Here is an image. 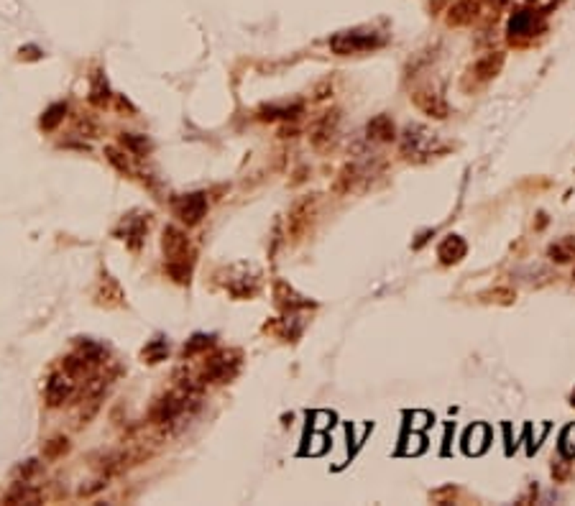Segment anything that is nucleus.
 <instances>
[{"mask_svg": "<svg viewBox=\"0 0 575 506\" xmlns=\"http://www.w3.org/2000/svg\"><path fill=\"white\" fill-rule=\"evenodd\" d=\"M573 406H575V391H573Z\"/></svg>", "mask_w": 575, "mask_h": 506, "instance_id": "nucleus-29", "label": "nucleus"}, {"mask_svg": "<svg viewBox=\"0 0 575 506\" xmlns=\"http://www.w3.org/2000/svg\"><path fill=\"white\" fill-rule=\"evenodd\" d=\"M238 366H241V353L236 350H223L212 355L200 373V384H225L238 373Z\"/></svg>", "mask_w": 575, "mask_h": 506, "instance_id": "nucleus-4", "label": "nucleus"}, {"mask_svg": "<svg viewBox=\"0 0 575 506\" xmlns=\"http://www.w3.org/2000/svg\"><path fill=\"white\" fill-rule=\"evenodd\" d=\"M366 135H368V141H379V144L394 141V138H397L394 120H391L389 115H376V118L368 120V126H366Z\"/></svg>", "mask_w": 575, "mask_h": 506, "instance_id": "nucleus-12", "label": "nucleus"}, {"mask_svg": "<svg viewBox=\"0 0 575 506\" xmlns=\"http://www.w3.org/2000/svg\"><path fill=\"white\" fill-rule=\"evenodd\" d=\"M120 146L133 153V156H146L149 149H151V141L138 133H120Z\"/></svg>", "mask_w": 575, "mask_h": 506, "instance_id": "nucleus-19", "label": "nucleus"}, {"mask_svg": "<svg viewBox=\"0 0 575 506\" xmlns=\"http://www.w3.org/2000/svg\"><path fill=\"white\" fill-rule=\"evenodd\" d=\"M72 397H75V379H72L67 371L54 373V376L46 381V404L49 406H62Z\"/></svg>", "mask_w": 575, "mask_h": 506, "instance_id": "nucleus-8", "label": "nucleus"}, {"mask_svg": "<svg viewBox=\"0 0 575 506\" xmlns=\"http://www.w3.org/2000/svg\"><path fill=\"white\" fill-rule=\"evenodd\" d=\"M64 115H67V102H54V105H51V108L44 113L41 128H44V131H54V128H57L62 120H64Z\"/></svg>", "mask_w": 575, "mask_h": 506, "instance_id": "nucleus-21", "label": "nucleus"}, {"mask_svg": "<svg viewBox=\"0 0 575 506\" xmlns=\"http://www.w3.org/2000/svg\"><path fill=\"white\" fill-rule=\"evenodd\" d=\"M547 259L555 263H570L575 261V236H565L555 241V243L547 248Z\"/></svg>", "mask_w": 575, "mask_h": 506, "instance_id": "nucleus-16", "label": "nucleus"}, {"mask_svg": "<svg viewBox=\"0 0 575 506\" xmlns=\"http://www.w3.org/2000/svg\"><path fill=\"white\" fill-rule=\"evenodd\" d=\"M6 501H8V504H39V501H41V491L36 489L34 483H28V478H23V481H18L16 486L8 491Z\"/></svg>", "mask_w": 575, "mask_h": 506, "instance_id": "nucleus-15", "label": "nucleus"}, {"mask_svg": "<svg viewBox=\"0 0 575 506\" xmlns=\"http://www.w3.org/2000/svg\"><path fill=\"white\" fill-rule=\"evenodd\" d=\"M465 253H468V245H465L463 238L448 236L440 243V248H437V259H440L445 266H453V263H458L460 259H465Z\"/></svg>", "mask_w": 575, "mask_h": 506, "instance_id": "nucleus-13", "label": "nucleus"}, {"mask_svg": "<svg viewBox=\"0 0 575 506\" xmlns=\"http://www.w3.org/2000/svg\"><path fill=\"white\" fill-rule=\"evenodd\" d=\"M563 442H565L563 450H565L567 456H575V424L573 427H567V432L563 435Z\"/></svg>", "mask_w": 575, "mask_h": 506, "instance_id": "nucleus-28", "label": "nucleus"}, {"mask_svg": "<svg viewBox=\"0 0 575 506\" xmlns=\"http://www.w3.org/2000/svg\"><path fill=\"white\" fill-rule=\"evenodd\" d=\"M302 113V105H294V108H263L261 118L263 120H274V118H296Z\"/></svg>", "mask_w": 575, "mask_h": 506, "instance_id": "nucleus-25", "label": "nucleus"}, {"mask_svg": "<svg viewBox=\"0 0 575 506\" xmlns=\"http://www.w3.org/2000/svg\"><path fill=\"white\" fill-rule=\"evenodd\" d=\"M442 151H445V144L437 133L427 131L424 126H406L402 135V156H406L409 161H424Z\"/></svg>", "mask_w": 575, "mask_h": 506, "instance_id": "nucleus-2", "label": "nucleus"}, {"mask_svg": "<svg viewBox=\"0 0 575 506\" xmlns=\"http://www.w3.org/2000/svg\"><path fill=\"white\" fill-rule=\"evenodd\" d=\"M312 215H314V197H305V200H299V203L294 205L292 215H289V233H292L294 238L302 236V233L307 230V225H310Z\"/></svg>", "mask_w": 575, "mask_h": 506, "instance_id": "nucleus-10", "label": "nucleus"}, {"mask_svg": "<svg viewBox=\"0 0 575 506\" xmlns=\"http://www.w3.org/2000/svg\"><path fill=\"white\" fill-rule=\"evenodd\" d=\"M167 353H169V343H167V340H161V337H156V340H151V343L146 346L144 358L149 363H159V361L167 358Z\"/></svg>", "mask_w": 575, "mask_h": 506, "instance_id": "nucleus-23", "label": "nucleus"}, {"mask_svg": "<svg viewBox=\"0 0 575 506\" xmlns=\"http://www.w3.org/2000/svg\"><path fill=\"white\" fill-rule=\"evenodd\" d=\"M412 100H415V105L420 110H422L424 115H430V118H448V102H445V97H442L437 90H432V87H420V90H415V95H412Z\"/></svg>", "mask_w": 575, "mask_h": 506, "instance_id": "nucleus-7", "label": "nucleus"}, {"mask_svg": "<svg viewBox=\"0 0 575 506\" xmlns=\"http://www.w3.org/2000/svg\"><path fill=\"white\" fill-rule=\"evenodd\" d=\"M69 450V440L67 438H54L46 442V447H44V456L46 458H59L64 456Z\"/></svg>", "mask_w": 575, "mask_h": 506, "instance_id": "nucleus-26", "label": "nucleus"}, {"mask_svg": "<svg viewBox=\"0 0 575 506\" xmlns=\"http://www.w3.org/2000/svg\"><path fill=\"white\" fill-rule=\"evenodd\" d=\"M478 16V3L475 0H458L448 10V26H468Z\"/></svg>", "mask_w": 575, "mask_h": 506, "instance_id": "nucleus-14", "label": "nucleus"}, {"mask_svg": "<svg viewBox=\"0 0 575 506\" xmlns=\"http://www.w3.org/2000/svg\"><path fill=\"white\" fill-rule=\"evenodd\" d=\"M274 297H276V302L281 304V307H287V310H294V307H307V299L305 297H296L294 289L287 287L284 281H276V289H274Z\"/></svg>", "mask_w": 575, "mask_h": 506, "instance_id": "nucleus-18", "label": "nucleus"}, {"mask_svg": "<svg viewBox=\"0 0 575 506\" xmlns=\"http://www.w3.org/2000/svg\"><path fill=\"white\" fill-rule=\"evenodd\" d=\"M174 212H177V218L185 225H197L205 218V212H207V194L192 192L179 197L177 203H174Z\"/></svg>", "mask_w": 575, "mask_h": 506, "instance_id": "nucleus-6", "label": "nucleus"}, {"mask_svg": "<svg viewBox=\"0 0 575 506\" xmlns=\"http://www.w3.org/2000/svg\"><path fill=\"white\" fill-rule=\"evenodd\" d=\"M501 67H504V54H501V51H489V54H483L481 59H475L473 67L468 69L465 87H471V82H473V87H481V84L491 82V79L501 72Z\"/></svg>", "mask_w": 575, "mask_h": 506, "instance_id": "nucleus-5", "label": "nucleus"}, {"mask_svg": "<svg viewBox=\"0 0 575 506\" xmlns=\"http://www.w3.org/2000/svg\"><path fill=\"white\" fill-rule=\"evenodd\" d=\"M105 156H108V161H111V164L118 169V171H123V174H126V171H128V161L120 159L123 153H118L115 149H113V146H108V149H105Z\"/></svg>", "mask_w": 575, "mask_h": 506, "instance_id": "nucleus-27", "label": "nucleus"}, {"mask_svg": "<svg viewBox=\"0 0 575 506\" xmlns=\"http://www.w3.org/2000/svg\"><path fill=\"white\" fill-rule=\"evenodd\" d=\"M573 279H575V269H573Z\"/></svg>", "mask_w": 575, "mask_h": 506, "instance_id": "nucleus-30", "label": "nucleus"}, {"mask_svg": "<svg viewBox=\"0 0 575 506\" xmlns=\"http://www.w3.org/2000/svg\"><path fill=\"white\" fill-rule=\"evenodd\" d=\"M111 100V87L105 82V75L102 72H95L93 75V84H90V102L95 108H105Z\"/></svg>", "mask_w": 575, "mask_h": 506, "instance_id": "nucleus-17", "label": "nucleus"}, {"mask_svg": "<svg viewBox=\"0 0 575 506\" xmlns=\"http://www.w3.org/2000/svg\"><path fill=\"white\" fill-rule=\"evenodd\" d=\"M361 179V169L355 167V164H346V167L340 169L338 174V182H335V192H350L355 187V182Z\"/></svg>", "mask_w": 575, "mask_h": 506, "instance_id": "nucleus-20", "label": "nucleus"}, {"mask_svg": "<svg viewBox=\"0 0 575 506\" xmlns=\"http://www.w3.org/2000/svg\"><path fill=\"white\" fill-rule=\"evenodd\" d=\"M146 230H149V215L146 218H135V215H128L123 223H120V236H126L123 241H126L133 251H138L141 248V241H144Z\"/></svg>", "mask_w": 575, "mask_h": 506, "instance_id": "nucleus-11", "label": "nucleus"}, {"mask_svg": "<svg viewBox=\"0 0 575 506\" xmlns=\"http://www.w3.org/2000/svg\"><path fill=\"white\" fill-rule=\"evenodd\" d=\"M381 44H384V39L376 31H340L330 39V49L340 57H350V54L376 49Z\"/></svg>", "mask_w": 575, "mask_h": 506, "instance_id": "nucleus-3", "label": "nucleus"}, {"mask_svg": "<svg viewBox=\"0 0 575 506\" xmlns=\"http://www.w3.org/2000/svg\"><path fill=\"white\" fill-rule=\"evenodd\" d=\"M215 343V335H195L192 340H187L185 346V358H192V355L202 353V350H207V348Z\"/></svg>", "mask_w": 575, "mask_h": 506, "instance_id": "nucleus-24", "label": "nucleus"}, {"mask_svg": "<svg viewBox=\"0 0 575 506\" xmlns=\"http://www.w3.org/2000/svg\"><path fill=\"white\" fill-rule=\"evenodd\" d=\"M338 123H340V113L338 110H330V113H325L317 123H314V131H312V146L314 149H328V146L335 141V133H338Z\"/></svg>", "mask_w": 575, "mask_h": 506, "instance_id": "nucleus-9", "label": "nucleus"}, {"mask_svg": "<svg viewBox=\"0 0 575 506\" xmlns=\"http://www.w3.org/2000/svg\"><path fill=\"white\" fill-rule=\"evenodd\" d=\"M532 24H534V16L532 13H527V10H519V13H514V18H511V24H509V34L511 36H525L532 31Z\"/></svg>", "mask_w": 575, "mask_h": 506, "instance_id": "nucleus-22", "label": "nucleus"}, {"mask_svg": "<svg viewBox=\"0 0 575 506\" xmlns=\"http://www.w3.org/2000/svg\"><path fill=\"white\" fill-rule=\"evenodd\" d=\"M161 245H164V253H167V274L177 284H187L189 277H192L195 251H192L185 230H179L177 225H167L164 228V238H161Z\"/></svg>", "mask_w": 575, "mask_h": 506, "instance_id": "nucleus-1", "label": "nucleus"}]
</instances>
